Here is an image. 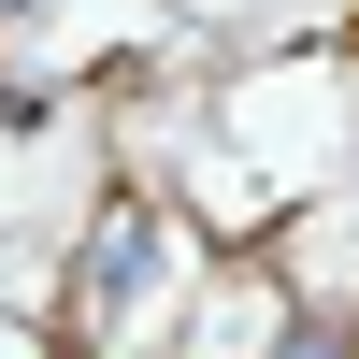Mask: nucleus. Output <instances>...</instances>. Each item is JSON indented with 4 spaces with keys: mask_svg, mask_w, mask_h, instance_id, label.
<instances>
[{
    "mask_svg": "<svg viewBox=\"0 0 359 359\" xmlns=\"http://www.w3.org/2000/svg\"><path fill=\"white\" fill-rule=\"evenodd\" d=\"M144 287H158V216L115 201V230H86L72 259V316H144Z\"/></svg>",
    "mask_w": 359,
    "mask_h": 359,
    "instance_id": "nucleus-1",
    "label": "nucleus"
}]
</instances>
